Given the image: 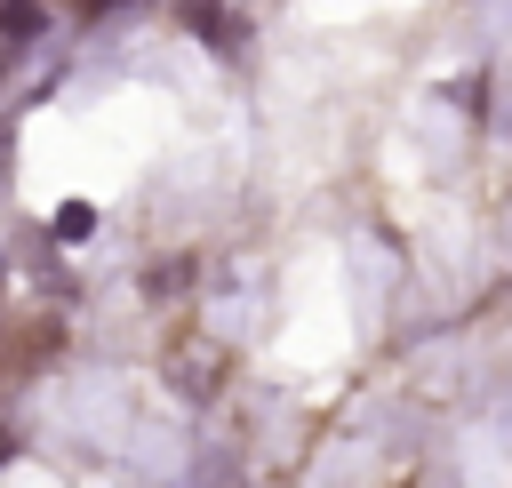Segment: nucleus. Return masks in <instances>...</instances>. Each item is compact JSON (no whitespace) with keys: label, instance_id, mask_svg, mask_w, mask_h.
I'll return each mask as SVG.
<instances>
[{"label":"nucleus","instance_id":"1","mask_svg":"<svg viewBox=\"0 0 512 488\" xmlns=\"http://www.w3.org/2000/svg\"><path fill=\"white\" fill-rule=\"evenodd\" d=\"M88 232H96V208L88 200H64L56 208V240H88Z\"/></svg>","mask_w":512,"mask_h":488},{"label":"nucleus","instance_id":"2","mask_svg":"<svg viewBox=\"0 0 512 488\" xmlns=\"http://www.w3.org/2000/svg\"><path fill=\"white\" fill-rule=\"evenodd\" d=\"M0 32H8V40H32V32H40V8H32V0H8V8H0Z\"/></svg>","mask_w":512,"mask_h":488}]
</instances>
